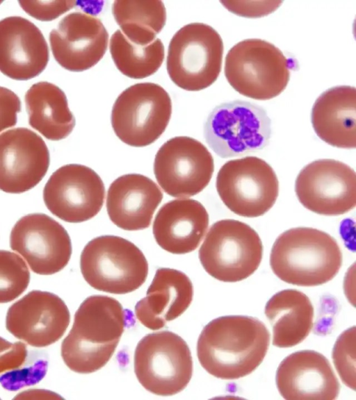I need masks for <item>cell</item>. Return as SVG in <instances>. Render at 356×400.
Masks as SVG:
<instances>
[{
  "mask_svg": "<svg viewBox=\"0 0 356 400\" xmlns=\"http://www.w3.org/2000/svg\"><path fill=\"white\" fill-rule=\"evenodd\" d=\"M0 3H1V2H0Z\"/></svg>",
  "mask_w": 356,
  "mask_h": 400,
  "instance_id": "d590c367",
  "label": "cell"
},
{
  "mask_svg": "<svg viewBox=\"0 0 356 400\" xmlns=\"http://www.w3.org/2000/svg\"><path fill=\"white\" fill-rule=\"evenodd\" d=\"M342 265L336 240L313 228L298 227L282 233L275 241L270 265L282 281L298 286H316L331 281Z\"/></svg>",
  "mask_w": 356,
  "mask_h": 400,
  "instance_id": "3957f363",
  "label": "cell"
},
{
  "mask_svg": "<svg viewBox=\"0 0 356 400\" xmlns=\"http://www.w3.org/2000/svg\"><path fill=\"white\" fill-rule=\"evenodd\" d=\"M55 393L44 390H26L15 397V399H53L56 397Z\"/></svg>",
  "mask_w": 356,
  "mask_h": 400,
  "instance_id": "e575fe53",
  "label": "cell"
},
{
  "mask_svg": "<svg viewBox=\"0 0 356 400\" xmlns=\"http://www.w3.org/2000/svg\"><path fill=\"white\" fill-rule=\"evenodd\" d=\"M49 42L56 61L64 69L78 72L92 67L103 58L108 33L99 19L74 12L51 31Z\"/></svg>",
  "mask_w": 356,
  "mask_h": 400,
  "instance_id": "ac0fdd59",
  "label": "cell"
},
{
  "mask_svg": "<svg viewBox=\"0 0 356 400\" xmlns=\"http://www.w3.org/2000/svg\"><path fill=\"white\" fill-rule=\"evenodd\" d=\"M230 12L246 17H259L273 12L282 2L254 1L249 5L248 1H221Z\"/></svg>",
  "mask_w": 356,
  "mask_h": 400,
  "instance_id": "836d02e7",
  "label": "cell"
},
{
  "mask_svg": "<svg viewBox=\"0 0 356 400\" xmlns=\"http://www.w3.org/2000/svg\"><path fill=\"white\" fill-rule=\"evenodd\" d=\"M294 67V61L273 44L261 39H246L227 53L225 76L241 94L268 100L284 91Z\"/></svg>",
  "mask_w": 356,
  "mask_h": 400,
  "instance_id": "277c9868",
  "label": "cell"
},
{
  "mask_svg": "<svg viewBox=\"0 0 356 400\" xmlns=\"http://www.w3.org/2000/svg\"><path fill=\"white\" fill-rule=\"evenodd\" d=\"M223 42L211 26L200 22L186 24L172 38L166 68L171 81L188 91H199L212 85L222 67Z\"/></svg>",
  "mask_w": 356,
  "mask_h": 400,
  "instance_id": "8992f818",
  "label": "cell"
},
{
  "mask_svg": "<svg viewBox=\"0 0 356 400\" xmlns=\"http://www.w3.org/2000/svg\"><path fill=\"white\" fill-rule=\"evenodd\" d=\"M163 193L149 178L128 174L116 178L110 185L106 209L111 221L127 231L148 228L161 203Z\"/></svg>",
  "mask_w": 356,
  "mask_h": 400,
  "instance_id": "44dd1931",
  "label": "cell"
},
{
  "mask_svg": "<svg viewBox=\"0 0 356 400\" xmlns=\"http://www.w3.org/2000/svg\"><path fill=\"white\" fill-rule=\"evenodd\" d=\"M209 223L208 212L200 202L191 199H174L159 210L152 231L163 249L184 254L197 248Z\"/></svg>",
  "mask_w": 356,
  "mask_h": 400,
  "instance_id": "7402d4cb",
  "label": "cell"
},
{
  "mask_svg": "<svg viewBox=\"0 0 356 400\" xmlns=\"http://www.w3.org/2000/svg\"><path fill=\"white\" fill-rule=\"evenodd\" d=\"M105 188L99 176L91 168L68 164L56 170L43 190L48 210L59 219L79 223L94 217L102 209Z\"/></svg>",
  "mask_w": 356,
  "mask_h": 400,
  "instance_id": "5bb4252c",
  "label": "cell"
},
{
  "mask_svg": "<svg viewBox=\"0 0 356 400\" xmlns=\"http://www.w3.org/2000/svg\"><path fill=\"white\" fill-rule=\"evenodd\" d=\"M216 187L223 203L245 217L264 215L275 203L279 192L273 168L254 156L226 162L218 171Z\"/></svg>",
  "mask_w": 356,
  "mask_h": 400,
  "instance_id": "8fae6325",
  "label": "cell"
},
{
  "mask_svg": "<svg viewBox=\"0 0 356 400\" xmlns=\"http://www.w3.org/2000/svg\"><path fill=\"white\" fill-rule=\"evenodd\" d=\"M80 268L91 287L115 294L137 290L148 274V263L140 249L116 235H102L89 241L81 252Z\"/></svg>",
  "mask_w": 356,
  "mask_h": 400,
  "instance_id": "5b68a950",
  "label": "cell"
},
{
  "mask_svg": "<svg viewBox=\"0 0 356 400\" xmlns=\"http://www.w3.org/2000/svg\"><path fill=\"white\" fill-rule=\"evenodd\" d=\"M129 319L130 313L113 297L86 298L75 312L72 327L61 344L65 364L80 374L101 369L114 353Z\"/></svg>",
  "mask_w": 356,
  "mask_h": 400,
  "instance_id": "7a4b0ae2",
  "label": "cell"
},
{
  "mask_svg": "<svg viewBox=\"0 0 356 400\" xmlns=\"http://www.w3.org/2000/svg\"><path fill=\"white\" fill-rule=\"evenodd\" d=\"M355 327L343 331L338 338L332 351V359L342 381L355 390Z\"/></svg>",
  "mask_w": 356,
  "mask_h": 400,
  "instance_id": "f546056e",
  "label": "cell"
},
{
  "mask_svg": "<svg viewBox=\"0 0 356 400\" xmlns=\"http://www.w3.org/2000/svg\"><path fill=\"white\" fill-rule=\"evenodd\" d=\"M21 8L29 15L40 21H51L72 8L75 1H19Z\"/></svg>",
  "mask_w": 356,
  "mask_h": 400,
  "instance_id": "1f68e13d",
  "label": "cell"
},
{
  "mask_svg": "<svg viewBox=\"0 0 356 400\" xmlns=\"http://www.w3.org/2000/svg\"><path fill=\"white\" fill-rule=\"evenodd\" d=\"M49 149L33 131L18 127L0 135V190L13 194L26 192L45 176Z\"/></svg>",
  "mask_w": 356,
  "mask_h": 400,
  "instance_id": "e0dca14e",
  "label": "cell"
},
{
  "mask_svg": "<svg viewBox=\"0 0 356 400\" xmlns=\"http://www.w3.org/2000/svg\"><path fill=\"white\" fill-rule=\"evenodd\" d=\"M213 170V158L208 149L187 136L166 141L154 162L158 183L173 197H190L200 193L210 182Z\"/></svg>",
  "mask_w": 356,
  "mask_h": 400,
  "instance_id": "7c38bea8",
  "label": "cell"
},
{
  "mask_svg": "<svg viewBox=\"0 0 356 400\" xmlns=\"http://www.w3.org/2000/svg\"><path fill=\"white\" fill-rule=\"evenodd\" d=\"M172 114L169 94L154 83H138L120 93L111 112V125L124 143L143 147L165 131Z\"/></svg>",
  "mask_w": 356,
  "mask_h": 400,
  "instance_id": "30bf717a",
  "label": "cell"
},
{
  "mask_svg": "<svg viewBox=\"0 0 356 400\" xmlns=\"http://www.w3.org/2000/svg\"><path fill=\"white\" fill-rule=\"evenodd\" d=\"M10 248L19 253L35 274L60 272L72 255V242L65 228L44 213L21 217L10 236Z\"/></svg>",
  "mask_w": 356,
  "mask_h": 400,
  "instance_id": "9a60e30c",
  "label": "cell"
},
{
  "mask_svg": "<svg viewBox=\"0 0 356 400\" xmlns=\"http://www.w3.org/2000/svg\"><path fill=\"white\" fill-rule=\"evenodd\" d=\"M70 321L68 308L58 295L32 290L9 307L6 326L28 344L44 347L62 338Z\"/></svg>",
  "mask_w": 356,
  "mask_h": 400,
  "instance_id": "2e32d148",
  "label": "cell"
},
{
  "mask_svg": "<svg viewBox=\"0 0 356 400\" xmlns=\"http://www.w3.org/2000/svg\"><path fill=\"white\" fill-rule=\"evenodd\" d=\"M265 315L273 328V344L287 348L302 342L313 327L314 307L303 292L287 289L266 303Z\"/></svg>",
  "mask_w": 356,
  "mask_h": 400,
  "instance_id": "d4e9b609",
  "label": "cell"
},
{
  "mask_svg": "<svg viewBox=\"0 0 356 400\" xmlns=\"http://www.w3.org/2000/svg\"><path fill=\"white\" fill-rule=\"evenodd\" d=\"M25 103L29 125L47 139L67 138L75 126L64 92L47 81L33 84L26 92Z\"/></svg>",
  "mask_w": 356,
  "mask_h": 400,
  "instance_id": "484cf974",
  "label": "cell"
},
{
  "mask_svg": "<svg viewBox=\"0 0 356 400\" xmlns=\"http://www.w3.org/2000/svg\"><path fill=\"white\" fill-rule=\"evenodd\" d=\"M109 48L118 69L134 79L154 74L161 66L165 56L164 46L159 38L147 44H137L129 40L120 29L112 35Z\"/></svg>",
  "mask_w": 356,
  "mask_h": 400,
  "instance_id": "83f0119b",
  "label": "cell"
},
{
  "mask_svg": "<svg viewBox=\"0 0 356 400\" xmlns=\"http://www.w3.org/2000/svg\"><path fill=\"white\" fill-rule=\"evenodd\" d=\"M28 350L21 342H10L0 337V380L9 377L26 366Z\"/></svg>",
  "mask_w": 356,
  "mask_h": 400,
  "instance_id": "4dcf8cb0",
  "label": "cell"
},
{
  "mask_svg": "<svg viewBox=\"0 0 356 400\" xmlns=\"http://www.w3.org/2000/svg\"><path fill=\"white\" fill-rule=\"evenodd\" d=\"M112 13L124 35L140 44L154 40L166 22V10L161 1H115Z\"/></svg>",
  "mask_w": 356,
  "mask_h": 400,
  "instance_id": "4316f807",
  "label": "cell"
},
{
  "mask_svg": "<svg viewBox=\"0 0 356 400\" xmlns=\"http://www.w3.org/2000/svg\"><path fill=\"white\" fill-rule=\"evenodd\" d=\"M193 297L192 282L184 272L159 268L146 297L135 306L136 317L145 327L160 329L167 322L181 315L190 306Z\"/></svg>",
  "mask_w": 356,
  "mask_h": 400,
  "instance_id": "603a6c76",
  "label": "cell"
},
{
  "mask_svg": "<svg viewBox=\"0 0 356 400\" xmlns=\"http://www.w3.org/2000/svg\"><path fill=\"white\" fill-rule=\"evenodd\" d=\"M295 191L300 203L315 213L343 215L356 205V174L348 165L333 159H320L299 172Z\"/></svg>",
  "mask_w": 356,
  "mask_h": 400,
  "instance_id": "4fadbf2b",
  "label": "cell"
},
{
  "mask_svg": "<svg viewBox=\"0 0 356 400\" xmlns=\"http://www.w3.org/2000/svg\"><path fill=\"white\" fill-rule=\"evenodd\" d=\"M263 245L258 233L247 224L231 219L215 222L199 250L204 270L223 282L247 278L259 267Z\"/></svg>",
  "mask_w": 356,
  "mask_h": 400,
  "instance_id": "52a82bcc",
  "label": "cell"
},
{
  "mask_svg": "<svg viewBox=\"0 0 356 400\" xmlns=\"http://www.w3.org/2000/svg\"><path fill=\"white\" fill-rule=\"evenodd\" d=\"M49 59L47 43L33 22L20 16L0 20V72L17 81L38 76Z\"/></svg>",
  "mask_w": 356,
  "mask_h": 400,
  "instance_id": "d6986e66",
  "label": "cell"
},
{
  "mask_svg": "<svg viewBox=\"0 0 356 400\" xmlns=\"http://www.w3.org/2000/svg\"><path fill=\"white\" fill-rule=\"evenodd\" d=\"M269 344L270 333L258 319L222 316L203 328L197 340V355L209 374L233 380L255 370L265 358Z\"/></svg>",
  "mask_w": 356,
  "mask_h": 400,
  "instance_id": "6da1fadb",
  "label": "cell"
},
{
  "mask_svg": "<svg viewBox=\"0 0 356 400\" xmlns=\"http://www.w3.org/2000/svg\"><path fill=\"white\" fill-rule=\"evenodd\" d=\"M356 90L350 85H338L323 92L312 109L311 121L316 134L333 147H356Z\"/></svg>",
  "mask_w": 356,
  "mask_h": 400,
  "instance_id": "cb8c5ba5",
  "label": "cell"
},
{
  "mask_svg": "<svg viewBox=\"0 0 356 400\" xmlns=\"http://www.w3.org/2000/svg\"><path fill=\"white\" fill-rule=\"evenodd\" d=\"M275 382L280 394L287 400H334L340 388L329 360L314 350L286 356L277 369Z\"/></svg>",
  "mask_w": 356,
  "mask_h": 400,
  "instance_id": "ffe728a7",
  "label": "cell"
},
{
  "mask_svg": "<svg viewBox=\"0 0 356 400\" xmlns=\"http://www.w3.org/2000/svg\"><path fill=\"white\" fill-rule=\"evenodd\" d=\"M21 111L19 97L12 90L0 86V133L16 125Z\"/></svg>",
  "mask_w": 356,
  "mask_h": 400,
  "instance_id": "d6a6232c",
  "label": "cell"
},
{
  "mask_svg": "<svg viewBox=\"0 0 356 400\" xmlns=\"http://www.w3.org/2000/svg\"><path fill=\"white\" fill-rule=\"evenodd\" d=\"M134 372L147 391L160 396L177 394L192 377L189 347L179 335L171 331L146 335L138 342L134 352Z\"/></svg>",
  "mask_w": 356,
  "mask_h": 400,
  "instance_id": "9c48e42d",
  "label": "cell"
},
{
  "mask_svg": "<svg viewBox=\"0 0 356 400\" xmlns=\"http://www.w3.org/2000/svg\"><path fill=\"white\" fill-rule=\"evenodd\" d=\"M271 120L261 106L234 100L216 106L204 124L209 147L222 158L257 152L269 143Z\"/></svg>",
  "mask_w": 356,
  "mask_h": 400,
  "instance_id": "ba28073f",
  "label": "cell"
},
{
  "mask_svg": "<svg viewBox=\"0 0 356 400\" xmlns=\"http://www.w3.org/2000/svg\"><path fill=\"white\" fill-rule=\"evenodd\" d=\"M30 281V272L17 254L0 250V303H8L19 297Z\"/></svg>",
  "mask_w": 356,
  "mask_h": 400,
  "instance_id": "f1b7e54d",
  "label": "cell"
}]
</instances>
